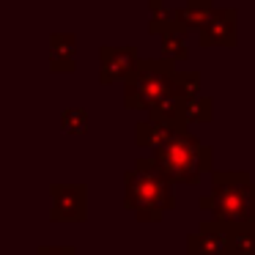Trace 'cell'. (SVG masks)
<instances>
[{"label":"cell","instance_id":"obj_1","mask_svg":"<svg viewBox=\"0 0 255 255\" xmlns=\"http://www.w3.org/2000/svg\"><path fill=\"white\" fill-rule=\"evenodd\" d=\"M209 148L187 132H173L159 148H154L156 165L167 178H176V181H195L200 170L209 165Z\"/></svg>","mask_w":255,"mask_h":255},{"label":"cell","instance_id":"obj_2","mask_svg":"<svg viewBox=\"0 0 255 255\" xmlns=\"http://www.w3.org/2000/svg\"><path fill=\"white\" fill-rule=\"evenodd\" d=\"M162 176L165 173H162L159 165H154L151 173H145V167L137 165V173H129V178H127V184H129L127 206H132L143 220H156L170 206V189L162 181Z\"/></svg>","mask_w":255,"mask_h":255},{"label":"cell","instance_id":"obj_3","mask_svg":"<svg viewBox=\"0 0 255 255\" xmlns=\"http://www.w3.org/2000/svg\"><path fill=\"white\" fill-rule=\"evenodd\" d=\"M231 173L217 176V195H214V214L225 222H242L255 209V187H250L244 173L228 178Z\"/></svg>","mask_w":255,"mask_h":255},{"label":"cell","instance_id":"obj_4","mask_svg":"<svg viewBox=\"0 0 255 255\" xmlns=\"http://www.w3.org/2000/svg\"><path fill=\"white\" fill-rule=\"evenodd\" d=\"M236 14L233 11H214L209 19L203 22V30H200V39H203L206 47L211 44H233L236 39Z\"/></svg>","mask_w":255,"mask_h":255},{"label":"cell","instance_id":"obj_5","mask_svg":"<svg viewBox=\"0 0 255 255\" xmlns=\"http://www.w3.org/2000/svg\"><path fill=\"white\" fill-rule=\"evenodd\" d=\"M55 203H52V217L63 220H80L85 214V189L83 187H55Z\"/></svg>","mask_w":255,"mask_h":255},{"label":"cell","instance_id":"obj_6","mask_svg":"<svg viewBox=\"0 0 255 255\" xmlns=\"http://www.w3.org/2000/svg\"><path fill=\"white\" fill-rule=\"evenodd\" d=\"M134 58L137 52L134 50H102V83L107 80H118L124 74H132L134 69Z\"/></svg>","mask_w":255,"mask_h":255},{"label":"cell","instance_id":"obj_7","mask_svg":"<svg viewBox=\"0 0 255 255\" xmlns=\"http://www.w3.org/2000/svg\"><path fill=\"white\" fill-rule=\"evenodd\" d=\"M83 127H85V113L80 107H72V110L63 113V129L66 132L77 134V132H83Z\"/></svg>","mask_w":255,"mask_h":255},{"label":"cell","instance_id":"obj_8","mask_svg":"<svg viewBox=\"0 0 255 255\" xmlns=\"http://www.w3.org/2000/svg\"><path fill=\"white\" fill-rule=\"evenodd\" d=\"M72 36L66 39V52H72L74 55V44H72ZM52 52H63V47H61V36H52ZM52 69H72V61L66 58V63L63 61H58V55H52Z\"/></svg>","mask_w":255,"mask_h":255},{"label":"cell","instance_id":"obj_9","mask_svg":"<svg viewBox=\"0 0 255 255\" xmlns=\"http://www.w3.org/2000/svg\"><path fill=\"white\" fill-rule=\"evenodd\" d=\"M184 44H187V41H184L181 33H173V30H170V33L165 36V52H167V55L176 52L178 58H184V55H187V47H184Z\"/></svg>","mask_w":255,"mask_h":255}]
</instances>
